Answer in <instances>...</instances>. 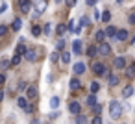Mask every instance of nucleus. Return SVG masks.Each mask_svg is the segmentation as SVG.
Returning <instances> with one entry per match:
<instances>
[{
	"mask_svg": "<svg viewBox=\"0 0 135 124\" xmlns=\"http://www.w3.org/2000/svg\"><path fill=\"white\" fill-rule=\"evenodd\" d=\"M30 63H35L37 59H39V50L37 48H28V52H26V56H24Z\"/></svg>",
	"mask_w": 135,
	"mask_h": 124,
	"instance_id": "3",
	"label": "nucleus"
},
{
	"mask_svg": "<svg viewBox=\"0 0 135 124\" xmlns=\"http://www.w3.org/2000/svg\"><path fill=\"white\" fill-rule=\"evenodd\" d=\"M96 54H98V46H89V48H87V56H89V58H94Z\"/></svg>",
	"mask_w": 135,
	"mask_h": 124,
	"instance_id": "20",
	"label": "nucleus"
},
{
	"mask_svg": "<svg viewBox=\"0 0 135 124\" xmlns=\"http://www.w3.org/2000/svg\"><path fill=\"white\" fill-rule=\"evenodd\" d=\"M117 2H118V4H122V2H124V0H117Z\"/></svg>",
	"mask_w": 135,
	"mask_h": 124,
	"instance_id": "47",
	"label": "nucleus"
},
{
	"mask_svg": "<svg viewBox=\"0 0 135 124\" xmlns=\"http://www.w3.org/2000/svg\"><path fill=\"white\" fill-rule=\"evenodd\" d=\"M76 2H78V0H65V4H67L69 8H74V6H76Z\"/></svg>",
	"mask_w": 135,
	"mask_h": 124,
	"instance_id": "36",
	"label": "nucleus"
},
{
	"mask_svg": "<svg viewBox=\"0 0 135 124\" xmlns=\"http://www.w3.org/2000/svg\"><path fill=\"white\" fill-rule=\"evenodd\" d=\"M6 34H8V26L0 24V37H2V35H6Z\"/></svg>",
	"mask_w": 135,
	"mask_h": 124,
	"instance_id": "34",
	"label": "nucleus"
},
{
	"mask_svg": "<svg viewBox=\"0 0 135 124\" xmlns=\"http://www.w3.org/2000/svg\"><path fill=\"white\" fill-rule=\"evenodd\" d=\"M117 83H118V76H115V74H111V76H109V85H111V87H115Z\"/></svg>",
	"mask_w": 135,
	"mask_h": 124,
	"instance_id": "26",
	"label": "nucleus"
},
{
	"mask_svg": "<svg viewBox=\"0 0 135 124\" xmlns=\"http://www.w3.org/2000/svg\"><path fill=\"white\" fill-rule=\"evenodd\" d=\"M69 87H70L72 91H78V89L81 87V83H80V80H76V78H74V80H70V83H69Z\"/></svg>",
	"mask_w": 135,
	"mask_h": 124,
	"instance_id": "17",
	"label": "nucleus"
},
{
	"mask_svg": "<svg viewBox=\"0 0 135 124\" xmlns=\"http://www.w3.org/2000/svg\"><path fill=\"white\" fill-rule=\"evenodd\" d=\"M57 58H59V54H57V52H54V54L50 56V61H57Z\"/></svg>",
	"mask_w": 135,
	"mask_h": 124,
	"instance_id": "39",
	"label": "nucleus"
},
{
	"mask_svg": "<svg viewBox=\"0 0 135 124\" xmlns=\"http://www.w3.org/2000/svg\"><path fill=\"white\" fill-rule=\"evenodd\" d=\"M4 82H6V76H4V74H0V85H2Z\"/></svg>",
	"mask_w": 135,
	"mask_h": 124,
	"instance_id": "44",
	"label": "nucleus"
},
{
	"mask_svg": "<svg viewBox=\"0 0 135 124\" xmlns=\"http://www.w3.org/2000/svg\"><path fill=\"white\" fill-rule=\"evenodd\" d=\"M109 115H111L113 118H118V117L122 115V106H120V102H117V100L109 102Z\"/></svg>",
	"mask_w": 135,
	"mask_h": 124,
	"instance_id": "1",
	"label": "nucleus"
},
{
	"mask_svg": "<svg viewBox=\"0 0 135 124\" xmlns=\"http://www.w3.org/2000/svg\"><path fill=\"white\" fill-rule=\"evenodd\" d=\"M91 70H93L96 76H107V69H105L100 61H94V63L91 65Z\"/></svg>",
	"mask_w": 135,
	"mask_h": 124,
	"instance_id": "2",
	"label": "nucleus"
},
{
	"mask_svg": "<svg viewBox=\"0 0 135 124\" xmlns=\"http://www.w3.org/2000/svg\"><path fill=\"white\" fill-rule=\"evenodd\" d=\"M65 30H69V28H67L65 24H57V34H63Z\"/></svg>",
	"mask_w": 135,
	"mask_h": 124,
	"instance_id": "35",
	"label": "nucleus"
},
{
	"mask_svg": "<svg viewBox=\"0 0 135 124\" xmlns=\"http://www.w3.org/2000/svg\"><path fill=\"white\" fill-rule=\"evenodd\" d=\"M21 26H22V21H21V19H15V21H13V32H19Z\"/></svg>",
	"mask_w": 135,
	"mask_h": 124,
	"instance_id": "24",
	"label": "nucleus"
},
{
	"mask_svg": "<svg viewBox=\"0 0 135 124\" xmlns=\"http://www.w3.org/2000/svg\"><path fill=\"white\" fill-rule=\"evenodd\" d=\"M9 63H8V59H2V61H0V67H2V69H6Z\"/></svg>",
	"mask_w": 135,
	"mask_h": 124,
	"instance_id": "41",
	"label": "nucleus"
},
{
	"mask_svg": "<svg viewBox=\"0 0 135 124\" xmlns=\"http://www.w3.org/2000/svg\"><path fill=\"white\" fill-rule=\"evenodd\" d=\"M26 89H28V87H26V83H24V82H21V83H19V91H26Z\"/></svg>",
	"mask_w": 135,
	"mask_h": 124,
	"instance_id": "40",
	"label": "nucleus"
},
{
	"mask_svg": "<svg viewBox=\"0 0 135 124\" xmlns=\"http://www.w3.org/2000/svg\"><path fill=\"white\" fill-rule=\"evenodd\" d=\"M80 109H81V106H80V102H76V100H72V102L69 104V111H70V113H74V115H80Z\"/></svg>",
	"mask_w": 135,
	"mask_h": 124,
	"instance_id": "8",
	"label": "nucleus"
},
{
	"mask_svg": "<svg viewBox=\"0 0 135 124\" xmlns=\"http://www.w3.org/2000/svg\"><path fill=\"white\" fill-rule=\"evenodd\" d=\"M85 2H87V6H94V4L98 2V0H85Z\"/></svg>",
	"mask_w": 135,
	"mask_h": 124,
	"instance_id": "42",
	"label": "nucleus"
},
{
	"mask_svg": "<svg viewBox=\"0 0 135 124\" xmlns=\"http://www.w3.org/2000/svg\"><path fill=\"white\" fill-rule=\"evenodd\" d=\"M129 22H131V24H135V13H131V15H129Z\"/></svg>",
	"mask_w": 135,
	"mask_h": 124,
	"instance_id": "43",
	"label": "nucleus"
},
{
	"mask_svg": "<svg viewBox=\"0 0 135 124\" xmlns=\"http://www.w3.org/2000/svg\"><path fill=\"white\" fill-rule=\"evenodd\" d=\"M87 106H89V107H94V106H96V96H94L93 93L87 96Z\"/></svg>",
	"mask_w": 135,
	"mask_h": 124,
	"instance_id": "19",
	"label": "nucleus"
},
{
	"mask_svg": "<svg viewBox=\"0 0 135 124\" xmlns=\"http://www.w3.org/2000/svg\"><path fill=\"white\" fill-rule=\"evenodd\" d=\"M133 93H135V91H133V87H131V85H126V87L122 89V96H124V98H129Z\"/></svg>",
	"mask_w": 135,
	"mask_h": 124,
	"instance_id": "15",
	"label": "nucleus"
},
{
	"mask_svg": "<svg viewBox=\"0 0 135 124\" xmlns=\"http://www.w3.org/2000/svg\"><path fill=\"white\" fill-rule=\"evenodd\" d=\"M105 35H107V34H105L104 30H98V32H96V35H94V39H96V43H98V45H100V43H104V39H105Z\"/></svg>",
	"mask_w": 135,
	"mask_h": 124,
	"instance_id": "13",
	"label": "nucleus"
},
{
	"mask_svg": "<svg viewBox=\"0 0 135 124\" xmlns=\"http://www.w3.org/2000/svg\"><path fill=\"white\" fill-rule=\"evenodd\" d=\"M91 124H102V117H94Z\"/></svg>",
	"mask_w": 135,
	"mask_h": 124,
	"instance_id": "38",
	"label": "nucleus"
},
{
	"mask_svg": "<svg viewBox=\"0 0 135 124\" xmlns=\"http://www.w3.org/2000/svg\"><path fill=\"white\" fill-rule=\"evenodd\" d=\"M89 89H91V93L94 94V93H98V91H100V83H98V82H91Z\"/></svg>",
	"mask_w": 135,
	"mask_h": 124,
	"instance_id": "21",
	"label": "nucleus"
},
{
	"mask_svg": "<svg viewBox=\"0 0 135 124\" xmlns=\"http://www.w3.org/2000/svg\"><path fill=\"white\" fill-rule=\"evenodd\" d=\"M32 35H33V37H39V35H41V26H33V28H32Z\"/></svg>",
	"mask_w": 135,
	"mask_h": 124,
	"instance_id": "27",
	"label": "nucleus"
},
{
	"mask_svg": "<svg viewBox=\"0 0 135 124\" xmlns=\"http://www.w3.org/2000/svg\"><path fill=\"white\" fill-rule=\"evenodd\" d=\"M72 70H74L76 74H83V72H85V65H83V63H74Z\"/></svg>",
	"mask_w": 135,
	"mask_h": 124,
	"instance_id": "14",
	"label": "nucleus"
},
{
	"mask_svg": "<svg viewBox=\"0 0 135 124\" xmlns=\"http://www.w3.org/2000/svg\"><path fill=\"white\" fill-rule=\"evenodd\" d=\"M98 54H100V56H109V54H111V46H109L107 43H100V45H98Z\"/></svg>",
	"mask_w": 135,
	"mask_h": 124,
	"instance_id": "5",
	"label": "nucleus"
},
{
	"mask_svg": "<svg viewBox=\"0 0 135 124\" xmlns=\"http://www.w3.org/2000/svg\"><path fill=\"white\" fill-rule=\"evenodd\" d=\"M89 22H91V19H89V17H83V19L80 21V26H81V28H83V26H89Z\"/></svg>",
	"mask_w": 135,
	"mask_h": 124,
	"instance_id": "30",
	"label": "nucleus"
},
{
	"mask_svg": "<svg viewBox=\"0 0 135 124\" xmlns=\"http://www.w3.org/2000/svg\"><path fill=\"white\" fill-rule=\"evenodd\" d=\"M115 39H117V41H126V39H128V30H118Z\"/></svg>",
	"mask_w": 135,
	"mask_h": 124,
	"instance_id": "12",
	"label": "nucleus"
},
{
	"mask_svg": "<svg viewBox=\"0 0 135 124\" xmlns=\"http://www.w3.org/2000/svg\"><path fill=\"white\" fill-rule=\"evenodd\" d=\"M126 76H128V78H133V76H135V65H129V67L126 69Z\"/></svg>",
	"mask_w": 135,
	"mask_h": 124,
	"instance_id": "23",
	"label": "nucleus"
},
{
	"mask_svg": "<svg viewBox=\"0 0 135 124\" xmlns=\"http://www.w3.org/2000/svg\"><path fill=\"white\" fill-rule=\"evenodd\" d=\"M19 8H21L22 13H30V9H32V2H30V0H19Z\"/></svg>",
	"mask_w": 135,
	"mask_h": 124,
	"instance_id": "7",
	"label": "nucleus"
},
{
	"mask_svg": "<svg viewBox=\"0 0 135 124\" xmlns=\"http://www.w3.org/2000/svg\"><path fill=\"white\" fill-rule=\"evenodd\" d=\"M93 111H94L96 115H100V113H102V106H94V107H93Z\"/></svg>",
	"mask_w": 135,
	"mask_h": 124,
	"instance_id": "37",
	"label": "nucleus"
},
{
	"mask_svg": "<svg viewBox=\"0 0 135 124\" xmlns=\"http://www.w3.org/2000/svg\"><path fill=\"white\" fill-rule=\"evenodd\" d=\"M78 124H87V117H83V115H78Z\"/></svg>",
	"mask_w": 135,
	"mask_h": 124,
	"instance_id": "32",
	"label": "nucleus"
},
{
	"mask_svg": "<svg viewBox=\"0 0 135 124\" xmlns=\"http://www.w3.org/2000/svg\"><path fill=\"white\" fill-rule=\"evenodd\" d=\"M50 107H52V109L59 107V98H57V96H52V98H50Z\"/></svg>",
	"mask_w": 135,
	"mask_h": 124,
	"instance_id": "22",
	"label": "nucleus"
},
{
	"mask_svg": "<svg viewBox=\"0 0 135 124\" xmlns=\"http://www.w3.org/2000/svg\"><path fill=\"white\" fill-rule=\"evenodd\" d=\"M65 48V39H57V43H56V52H59V50H63Z\"/></svg>",
	"mask_w": 135,
	"mask_h": 124,
	"instance_id": "25",
	"label": "nucleus"
},
{
	"mask_svg": "<svg viewBox=\"0 0 135 124\" xmlns=\"http://www.w3.org/2000/svg\"><path fill=\"white\" fill-rule=\"evenodd\" d=\"M102 21H104V22H109V21H111V13H109V11H104V13H102Z\"/></svg>",
	"mask_w": 135,
	"mask_h": 124,
	"instance_id": "29",
	"label": "nucleus"
},
{
	"mask_svg": "<svg viewBox=\"0 0 135 124\" xmlns=\"http://www.w3.org/2000/svg\"><path fill=\"white\" fill-rule=\"evenodd\" d=\"M113 65H115V69H124V67H126V59H124L122 56H118V58H115Z\"/></svg>",
	"mask_w": 135,
	"mask_h": 124,
	"instance_id": "10",
	"label": "nucleus"
},
{
	"mask_svg": "<svg viewBox=\"0 0 135 124\" xmlns=\"http://www.w3.org/2000/svg\"><path fill=\"white\" fill-rule=\"evenodd\" d=\"M2 100H4V91L0 89V102H2Z\"/></svg>",
	"mask_w": 135,
	"mask_h": 124,
	"instance_id": "45",
	"label": "nucleus"
},
{
	"mask_svg": "<svg viewBox=\"0 0 135 124\" xmlns=\"http://www.w3.org/2000/svg\"><path fill=\"white\" fill-rule=\"evenodd\" d=\"M43 32H45L46 35H50V34H52V24H45V30H43Z\"/></svg>",
	"mask_w": 135,
	"mask_h": 124,
	"instance_id": "33",
	"label": "nucleus"
},
{
	"mask_svg": "<svg viewBox=\"0 0 135 124\" xmlns=\"http://www.w3.org/2000/svg\"><path fill=\"white\" fill-rule=\"evenodd\" d=\"M19 61H21V56H17V54H15V56L11 58V65L15 67V65H19Z\"/></svg>",
	"mask_w": 135,
	"mask_h": 124,
	"instance_id": "31",
	"label": "nucleus"
},
{
	"mask_svg": "<svg viewBox=\"0 0 135 124\" xmlns=\"http://www.w3.org/2000/svg\"><path fill=\"white\" fill-rule=\"evenodd\" d=\"M37 94H39V91H37V87H33V85H30V87L26 89V98H28V100H35Z\"/></svg>",
	"mask_w": 135,
	"mask_h": 124,
	"instance_id": "6",
	"label": "nucleus"
},
{
	"mask_svg": "<svg viewBox=\"0 0 135 124\" xmlns=\"http://www.w3.org/2000/svg\"><path fill=\"white\" fill-rule=\"evenodd\" d=\"M45 9H46V0H35V13H33V17L41 15Z\"/></svg>",
	"mask_w": 135,
	"mask_h": 124,
	"instance_id": "4",
	"label": "nucleus"
},
{
	"mask_svg": "<svg viewBox=\"0 0 135 124\" xmlns=\"http://www.w3.org/2000/svg\"><path fill=\"white\" fill-rule=\"evenodd\" d=\"M17 104H19V107H21V109H24V111H28V107H30L28 98H19V100H17Z\"/></svg>",
	"mask_w": 135,
	"mask_h": 124,
	"instance_id": "16",
	"label": "nucleus"
},
{
	"mask_svg": "<svg viewBox=\"0 0 135 124\" xmlns=\"http://www.w3.org/2000/svg\"><path fill=\"white\" fill-rule=\"evenodd\" d=\"M26 52H28V48L24 46V43H22V39H21V41H19V46H17V52H15V54H17V56H26Z\"/></svg>",
	"mask_w": 135,
	"mask_h": 124,
	"instance_id": "11",
	"label": "nucleus"
},
{
	"mask_svg": "<svg viewBox=\"0 0 135 124\" xmlns=\"http://www.w3.org/2000/svg\"><path fill=\"white\" fill-rule=\"evenodd\" d=\"M72 52H74L76 56H80V54H81V41H80V39L72 41Z\"/></svg>",
	"mask_w": 135,
	"mask_h": 124,
	"instance_id": "9",
	"label": "nucleus"
},
{
	"mask_svg": "<svg viewBox=\"0 0 135 124\" xmlns=\"http://www.w3.org/2000/svg\"><path fill=\"white\" fill-rule=\"evenodd\" d=\"M117 32H118V30H117L115 26H107V28H105V34H107L109 37H117Z\"/></svg>",
	"mask_w": 135,
	"mask_h": 124,
	"instance_id": "18",
	"label": "nucleus"
},
{
	"mask_svg": "<svg viewBox=\"0 0 135 124\" xmlns=\"http://www.w3.org/2000/svg\"><path fill=\"white\" fill-rule=\"evenodd\" d=\"M61 61H63V63H70V54H69V52H63V54H61Z\"/></svg>",
	"mask_w": 135,
	"mask_h": 124,
	"instance_id": "28",
	"label": "nucleus"
},
{
	"mask_svg": "<svg viewBox=\"0 0 135 124\" xmlns=\"http://www.w3.org/2000/svg\"><path fill=\"white\" fill-rule=\"evenodd\" d=\"M61 2H63V0H56V4H61Z\"/></svg>",
	"mask_w": 135,
	"mask_h": 124,
	"instance_id": "46",
	"label": "nucleus"
}]
</instances>
